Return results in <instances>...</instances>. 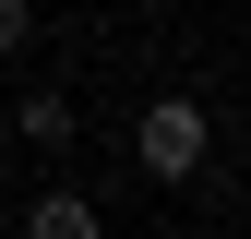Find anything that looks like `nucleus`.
I'll return each instance as SVG.
<instances>
[{"instance_id":"obj_1","label":"nucleus","mask_w":251,"mask_h":239,"mask_svg":"<svg viewBox=\"0 0 251 239\" xmlns=\"http://www.w3.org/2000/svg\"><path fill=\"white\" fill-rule=\"evenodd\" d=\"M203 143H215V132H203V108H192V96H155V108L132 120V156H144V179H168V191L203 167Z\"/></svg>"},{"instance_id":"obj_3","label":"nucleus","mask_w":251,"mask_h":239,"mask_svg":"<svg viewBox=\"0 0 251 239\" xmlns=\"http://www.w3.org/2000/svg\"><path fill=\"white\" fill-rule=\"evenodd\" d=\"M12 120H24V143H36V156H60V143H72V96H60V84H36Z\"/></svg>"},{"instance_id":"obj_4","label":"nucleus","mask_w":251,"mask_h":239,"mask_svg":"<svg viewBox=\"0 0 251 239\" xmlns=\"http://www.w3.org/2000/svg\"><path fill=\"white\" fill-rule=\"evenodd\" d=\"M24 36H36V0H0V60H24Z\"/></svg>"},{"instance_id":"obj_2","label":"nucleus","mask_w":251,"mask_h":239,"mask_svg":"<svg viewBox=\"0 0 251 239\" xmlns=\"http://www.w3.org/2000/svg\"><path fill=\"white\" fill-rule=\"evenodd\" d=\"M24 239H108V215L84 191H36V203H24Z\"/></svg>"}]
</instances>
